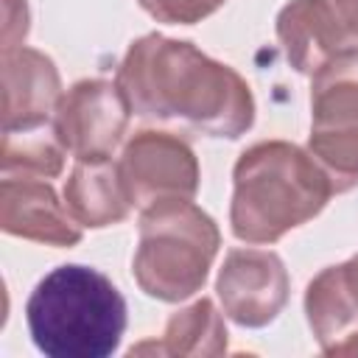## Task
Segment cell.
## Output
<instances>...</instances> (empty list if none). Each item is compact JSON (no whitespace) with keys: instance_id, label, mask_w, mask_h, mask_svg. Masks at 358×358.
Here are the masks:
<instances>
[{"instance_id":"obj_1","label":"cell","mask_w":358,"mask_h":358,"mask_svg":"<svg viewBox=\"0 0 358 358\" xmlns=\"http://www.w3.org/2000/svg\"><path fill=\"white\" fill-rule=\"evenodd\" d=\"M115 81L131 115L145 120L179 123L227 140H238L255 123V98L246 78L185 39L162 34L134 39Z\"/></svg>"},{"instance_id":"obj_2","label":"cell","mask_w":358,"mask_h":358,"mask_svg":"<svg viewBox=\"0 0 358 358\" xmlns=\"http://www.w3.org/2000/svg\"><path fill=\"white\" fill-rule=\"evenodd\" d=\"M330 196L333 185L308 148L285 140L255 143L232 168V235L243 243H274L316 218Z\"/></svg>"},{"instance_id":"obj_3","label":"cell","mask_w":358,"mask_h":358,"mask_svg":"<svg viewBox=\"0 0 358 358\" xmlns=\"http://www.w3.org/2000/svg\"><path fill=\"white\" fill-rule=\"evenodd\" d=\"M28 333L50 358H106L126 330V299L98 268L67 263L48 271L25 302Z\"/></svg>"},{"instance_id":"obj_4","label":"cell","mask_w":358,"mask_h":358,"mask_svg":"<svg viewBox=\"0 0 358 358\" xmlns=\"http://www.w3.org/2000/svg\"><path fill=\"white\" fill-rule=\"evenodd\" d=\"M218 246L221 232L215 221L193 199L162 201L140 215L131 274L148 296L182 302L207 282Z\"/></svg>"},{"instance_id":"obj_5","label":"cell","mask_w":358,"mask_h":358,"mask_svg":"<svg viewBox=\"0 0 358 358\" xmlns=\"http://www.w3.org/2000/svg\"><path fill=\"white\" fill-rule=\"evenodd\" d=\"M117 173L129 204L140 210L173 199H193L201 179L193 148L182 137L157 129L131 134L120 151Z\"/></svg>"},{"instance_id":"obj_6","label":"cell","mask_w":358,"mask_h":358,"mask_svg":"<svg viewBox=\"0 0 358 358\" xmlns=\"http://www.w3.org/2000/svg\"><path fill=\"white\" fill-rule=\"evenodd\" d=\"M129 115L131 106L117 81L84 78L62 92L50 123L76 159H109L126 134Z\"/></svg>"},{"instance_id":"obj_7","label":"cell","mask_w":358,"mask_h":358,"mask_svg":"<svg viewBox=\"0 0 358 358\" xmlns=\"http://www.w3.org/2000/svg\"><path fill=\"white\" fill-rule=\"evenodd\" d=\"M277 39L288 64L313 76L336 53L358 48V0H291L277 14Z\"/></svg>"},{"instance_id":"obj_8","label":"cell","mask_w":358,"mask_h":358,"mask_svg":"<svg viewBox=\"0 0 358 358\" xmlns=\"http://www.w3.org/2000/svg\"><path fill=\"white\" fill-rule=\"evenodd\" d=\"M221 310L241 327H266L288 302L291 280L280 255L268 249H232L218 268Z\"/></svg>"},{"instance_id":"obj_9","label":"cell","mask_w":358,"mask_h":358,"mask_svg":"<svg viewBox=\"0 0 358 358\" xmlns=\"http://www.w3.org/2000/svg\"><path fill=\"white\" fill-rule=\"evenodd\" d=\"M0 227L8 235L70 249L81 241V224L59 201L53 185L39 176H3Z\"/></svg>"},{"instance_id":"obj_10","label":"cell","mask_w":358,"mask_h":358,"mask_svg":"<svg viewBox=\"0 0 358 358\" xmlns=\"http://www.w3.org/2000/svg\"><path fill=\"white\" fill-rule=\"evenodd\" d=\"M305 316L322 352L358 355V255L308 282Z\"/></svg>"},{"instance_id":"obj_11","label":"cell","mask_w":358,"mask_h":358,"mask_svg":"<svg viewBox=\"0 0 358 358\" xmlns=\"http://www.w3.org/2000/svg\"><path fill=\"white\" fill-rule=\"evenodd\" d=\"M62 98V78L50 56L36 48L3 50V129L45 123Z\"/></svg>"},{"instance_id":"obj_12","label":"cell","mask_w":358,"mask_h":358,"mask_svg":"<svg viewBox=\"0 0 358 358\" xmlns=\"http://www.w3.org/2000/svg\"><path fill=\"white\" fill-rule=\"evenodd\" d=\"M64 204L81 227L101 229L120 224L131 204L120 185L117 162L112 159H76L64 185Z\"/></svg>"},{"instance_id":"obj_13","label":"cell","mask_w":358,"mask_h":358,"mask_svg":"<svg viewBox=\"0 0 358 358\" xmlns=\"http://www.w3.org/2000/svg\"><path fill=\"white\" fill-rule=\"evenodd\" d=\"M227 352V324L213 299L201 296L176 310L159 341L131 347V355H221Z\"/></svg>"},{"instance_id":"obj_14","label":"cell","mask_w":358,"mask_h":358,"mask_svg":"<svg viewBox=\"0 0 358 358\" xmlns=\"http://www.w3.org/2000/svg\"><path fill=\"white\" fill-rule=\"evenodd\" d=\"M313 126H358V48L327 59L310 81Z\"/></svg>"},{"instance_id":"obj_15","label":"cell","mask_w":358,"mask_h":358,"mask_svg":"<svg viewBox=\"0 0 358 358\" xmlns=\"http://www.w3.org/2000/svg\"><path fill=\"white\" fill-rule=\"evenodd\" d=\"M3 176H39L53 179L64 171V145L59 143L53 123L3 129V148H0Z\"/></svg>"},{"instance_id":"obj_16","label":"cell","mask_w":358,"mask_h":358,"mask_svg":"<svg viewBox=\"0 0 358 358\" xmlns=\"http://www.w3.org/2000/svg\"><path fill=\"white\" fill-rule=\"evenodd\" d=\"M308 151L330 179L333 193L358 185V126H310Z\"/></svg>"},{"instance_id":"obj_17","label":"cell","mask_w":358,"mask_h":358,"mask_svg":"<svg viewBox=\"0 0 358 358\" xmlns=\"http://www.w3.org/2000/svg\"><path fill=\"white\" fill-rule=\"evenodd\" d=\"M157 22L168 25H193L215 14L227 0H137Z\"/></svg>"},{"instance_id":"obj_18","label":"cell","mask_w":358,"mask_h":358,"mask_svg":"<svg viewBox=\"0 0 358 358\" xmlns=\"http://www.w3.org/2000/svg\"><path fill=\"white\" fill-rule=\"evenodd\" d=\"M28 34V3L3 0V50L20 48Z\"/></svg>"}]
</instances>
